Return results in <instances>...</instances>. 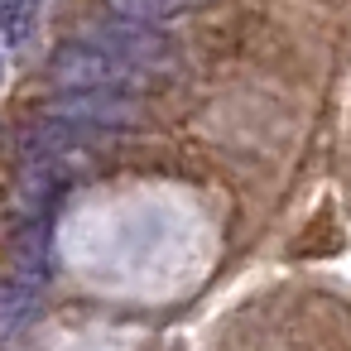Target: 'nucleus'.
Instances as JSON below:
<instances>
[{
  "instance_id": "obj_5",
  "label": "nucleus",
  "mask_w": 351,
  "mask_h": 351,
  "mask_svg": "<svg viewBox=\"0 0 351 351\" xmlns=\"http://www.w3.org/2000/svg\"><path fill=\"white\" fill-rule=\"evenodd\" d=\"M29 298H34V293H29L25 284H0V337H5V332L29 313Z\"/></svg>"
},
{
  "instance_id": "obj_4",
  "label": "nucleus",
  "mask_w": 351,
  "mask_h": 351,
  "mask_svg": "<svg viewBox=\"0 0 351 351\" xmlns=\"http://www.w3.org/2000/svg\"><path fill=\"white\" fill-rule=\"evenodd\" d=\"M202 5V0H111V10L121 15V20H135V25H169V20H178V15H193Z\"/></svg>"
},
{
  "instance_id": "obj_6",
  "label": "nucleus",
  "mask_w": 351,
  "mask_h": 351,
  "mask_svg": "<svg viewBox=\"0 0 351 351\" xmlns=\"http://www.w3.org/2000/svg\"><path fill=\"white\" fill-rule=\"evenodd\" d=\"M34 20V0H0V29H5L10 39H20Z\"/></svg>"
},
{
  "instance_id": "obj_2",
  "label": "nucleus",
  "mask_w": 351,
  "mask_h": 351,
  "mask_svg": "<svg viewBox=\"0 0 351 351\" xmlns=\"http://www.w3.org/2000/svg\"><path fill=\"white\" fill-rule=\"evenodd\" d=\"M87 39H92V44H101L106 53H116L125 68L145 73L149 82H154V77H164V73L173 68V44H169L154 25L116 20V25H97V29H87Z\"/></svg>"
},
{
  "instance_id": "obj_3",
  "label": "nucleus",
  "mask_w": 351,
  "mask_h": 351,
  "mask_svg": "<svg viewBox=\"0 0 351 351\" xmlns=\"http://www.w3.org/2000/svg\"><path fill=\"white\" fill-rule=\"evenodd\" d=\"M53 121L77 125L87 135V130H125L140 121V111L125 92H73L68 101L53 106Z\"/></svg>"
},
{
  "instance_id": "obj_1",
  "label": "nucleus",
  "mask_w": 351,
  "mask_h": 351,
  "mask_svg": "<svg viewBox=\"0 0 351 351\" xmlns=\"http://www.w3.org/2000/svg\"><path fill=\"white\" fill-rule=\"evenodd\" d=\"M49 73L58 87L68 92H135V87H149L145 73L125 68L116 53H106L101 44H92L87 34L73 39V44H58L53 58H49Z\"/></svg>"
}]
</instances>
